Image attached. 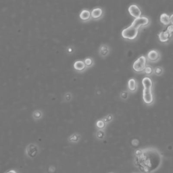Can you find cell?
Masks as SVG:
<instances>
[{
  "label": "cell",
  "mask_w": 173,
  "mask_h": 173,
  "mask_svg": "<svg viewBox=\"0 0 173 173\" xmlns=\"http://www.w3.org/2000/svg\"><path fill=\"white\" fill-rule=\"evenodd\" d=\"M31 117L33 121L39 122L44 117V112L42 109H35L31 113Z\"/></svg>",
  "instance_id": "cell-8"
},
{
  "label": "cell",
  "mask_w": 173,
  "mask_h": 173,
  "mask_svg": "<svg viewBox=\"0 0 173 173\" xmlns=\"http://www.w3.org/2000/svg\"><path fill=\"white\" fill-rule=\"evenodd\" d=\"M96 127L98 130H104L106 127V123L103 121L102 119H99L96 122Z\"/></svg>",
  "instance_id": "cell-21"
},
{
  "label": "cell",
  "mask_w": 173,
  "mask_h": 173,
  "mask_svg": "<svg viewBox=\"0 0 173 173\" xmlns=\"http://www.w3.org/2000/svg\"><path fill=\"white\" fill-rule=\"evenodd\" d=\"M152 71H153L152 68L150 67V66H147V67L145 68V72L148 75L151 74V73H152Z\"/></svg>",
  "instance_id": "cell-24"
},
{
  "label": "cell",
  "mask_w": 173,
  "mask_h": 173,
  "mask_svg": "<svg viewBox=\"0 0 173 173\" xmlns=\"http://www.w3.org/2000/svg\"><path fill=\"white\" fill-rule=\"evenodd\" d=\"M110 53V47L106 44H101L99 47L98 54L101 58H106Z\"/></svg>",
  "instance_id": "cell-11"
},
{
  "label": "cell",
  "mask_w": 173,
  "mask_h": 173,
  "mask_svg": "<svg viewBox=\"0 0 173 173\" xmlns=\"http://www.w3.org/2000/svg\"><path fill=\"white\" fill-rule=\"evenodd\" d=\"M103 120V121L106 123V125L107 123L110 122L113 120V116L112 114H108L106 117H104L103 118H101Z\"/></svg>",
  "instance_id": "cell-23"
},
{
  "label": "cell",
  "mask_w": 173,
  "mask_h": 173,
  "mask_svg": "<svg viewBox=\"0 0 173 173\" xmlns=\"http://www.w3.org/2000/svg\"><path fill=\"white\" fill-rule=\"evenodd\" d=\"M148 23H149V20L148 18L145 17V16H141V17H139L135 19L131 25L132 26V27L137 28V29H139V28L141 27L146 26Z\"/></svg>",
  "instance_id": "cell-7"
},
{
  "label": "cell",
  "mask_w": 173,
  "mask_h": 173,
  "mask_svg": "<svg viewBox=\"0 0 173 173\" xmlns=\"http://www.w3.org/2000/svg\"><path fill=\"white\" fill-rule=\"evenodd\" d=\"M73 98H74V96H73L72 92L67 91L64 94V96L62 97V102L64 104L70 103L72 101Z\"/></svg>",
  "instance_id": "cell-15"
},
{
  "label": "cell",
  "mask_w": 173,
  "mask_h": 173,
  "mask_svg": "<svg viewBox=\"0 0 173 173\" xmlns=\"http://www.w3.org/2000/svg\"><path fill=\"white\" fill-rule=\"evenodd\" d=\"M146 68V58L145 56H141L133 64V69L137 72H141Z\"/></svg>",
  "instance_id": "cell-3"
},
{
  "label": "cell",
  "mask_w": 173,
  "mask_h": 173,
  "mask_svg": "<svg viewBox=\"0 0 173 173\" xmlns=\"http://www.w3.org/2000/svg\"><path fill=\"white\" fill-rule=\"evenodd\" d=\"M160 21L162 24H164L165 25H169L170 22V16L168 15L167 14H162L160 16Z\"/></svg>",
  "instance_id": "cell-19"
},
{
  "label": "cell",
  "mask_w": 173,
  "mask_h": 173,
  "mask_svg": "<svg viewBox=\"0 0 173 173\" xmlns=\"http://www.w3.org/2000/svg\"><path fill=\"white\" fill-rule=\"evenodd\" d=\"M26 151L28 156H35L38 151V147L35 143H30L27 145Z\"/></svg>",
  "instance_id": "cell-12"
},
{
  "label": "cell",
  "mask_w": 173,
  "mask_h": 173,
  "mask_svg": "<svg viewBox=\"0 0 173 173\" xmlns=\"http://www.w3.org/2000/svg\"><path fill=\"white\" fill-rule=\"evenodd\" d=\"M155 72H156V73L157 75H161L162 73V69L161 68H160V67H158V68H156V69H155Z\"/></svg>",
  "instance_id": "cell-25"
},
{
  "label": "cell",
  "mask_w": 173,
  "mask_h": 173,
  "mask_svg": "<svg viewBox=\"0 0 173 173\" xmlns=\"http://www.w3.org/2000/svg\"><path fill=\"white\" fill-rule=\"evenodd\" d=\"M96 137L98 139H103L105 137V132L104 130H98L96 132Z\"/></svg>",
  "instance_id": "cell-22"
},
{
  "label": "cell",
  "mask_w": 173,
  "mask_h": 173,
  "mask_svg": "<svg viewBox=\"0 0 173 173\" xmlns=\"http://www.w3.org/2000/svg\"><path fill=\"white\" fill-rule=\"evenodd\" d=\"M79 19L80 22L83 23H87L91 21L92 19L91 10L87 8L83 9L79 14Z\"/></svg>",
  "instance_id": "cell-4"
},
{
  "label": "cell",
  "mask_w": 173,
  "mask_h": 173,
  "mask_svg": "<svg viewBox=\"0 0 173 173\" xmlns=\"http://www.w3.org/2000/svg\"><path fill=\"white\" fill-rule=\"evenodd\" d=\"M91 19L93 20H98L103 16L104 11L103 9L99 7L93 8L91 10Z\"/></svg>",
  "instance_id": "cell-9"
},
{
  "label": "cell",
  "mask_w": 173,
  "mask_h": 173,
  "mask_svg": "<svg viewBox=\"0 0 173 173\" xmlns=\"http://www.w3.org/2000/svg\"><path fill=\"white\" fill-rule=\"evenodd\" d=\"M128 86H129V89L130 91H135L137 89V83L135 80L133 79H131L129 80V83H128Z\"/></svg>",
  "instance_id": "cell-20"
},
{
  "label": "cell",
  "mask_w": 173,
  "mask_h": 173,
  "mask_svg": "<svg viewBox=\"0 0 173 173\" xmlns=\"http://www.w3.org/2000/svg\"><path fill=\"white\" fill-rule=\"evenodd\" d=\"M6 173H16V171H14V170H9V171H8V172Z\"/></svg>",
  "instance_id": "cell-29"
},
{
  "label": "cell",
  "mask_w": 173,
  "mask_h": 173,
  "mask_svg": "<svg viewBox=\"0 0 173 173\" xmlns=\"http://www.w3.org/2000/svg\"><path fill=\"white\" fill-rule=\"evenodd\" d=\"M167 30L170 33V34L172 35V33H173V25L169 26V27H168V28H167Z\"/></svg>",
  "instance_id": "cell-26"
},
{
  "label": "cell",
  "mask_w": 173,
  "mask_h": 173,
  "mask_svg": "<svg viewBox=\"0 0 173 173\" xmlns=\"http://www.w3.org/2000/svg\"><path fill=\"white\" fill-rule=\"evenodd\" d=\"M171 35H172L166 30V31H162L160 33V34L158 35V36H159V39L160 40V41L166 42L169 41V38L171 37Z\"/></svg>",
  "instance_id": "cell-14"
},
{
  "label": "cell",
  "mask_w": 173,
  "mask_h": 173,
  "mask_svg": "<svg viewBox=\"0 0 173 173\" xmlns=\"http://www.w3.org/2000/svg\"><path fill=\"white\" fill-rule=\"evenodd\" d=\"M76 50H77V49H76V47L74 45H69V46H66L65 47L64 51L66 55L70 56L74 55L76 52Z\"/></svg>",
  "instance_id": "cell-17"
},
{
  "label": "cell",
  "mask_w": 173,
  "mask_h": 173,
  "mask_svg": "<svg viewBox=\"0 0 173 173\" xmlns=\"http://www.w3.org/2000/svg\"><path fill=\"white\" fill-rule=\"evenodd\" d=\"M170 22L172 23V25H173V14H172V15L170 16Z\"/></svg>",
  "instance_id": "cell-28"
},
{
  "label": "cell",
  "mask_w": 173,
  "mask_h": 173,
  "mask_svg": "<svg viewBox=\"0 0 173 173\" xmlns=\"http://www.w3.org/2000/svg\"><path fill=\"white\" fill-rule=\"evenodd\" d=\"M81 139V135L79 132H74L68 137V141L70 143H77Z\"/></svg>",
  "instance_id": "cell-13"
},
{
  "label": "cell",
  "mask_w": 173,
  "mask_h": 173,
  "mask_svg": "<svg viewBox=\"0 0 173 173\" xmlns=\"http://www.w3.org/2000/svg\"><path fill=\"white\" fill-rule=\"evenodd\" d=\"M136 161L137 166L144 172L153 171L158 167L160 162V158L156 153H152L148 150H139L136 152Z\"/></svg>",
  "instance_id": "cell-1"
},
{
  "label": "cell",
  "mask_w": 173,
  "mask_h": 173,
  "mask_svg": "<svg viewBox=\"0 0 173 173\" xmlns=\"http://www.w3.org/2000/svg\"><path fill=\"white\" fill-rule=\"evenodd\" d=\"M137 34H138V29L132 27V25L125 28L122 31V36L125 39H134L137 36Z\"/></svg>",
  "instance_id": "cell-2"
},
{
  "label": "cell",
  "mask_w": 173,
  "mask_h": 173,
  "mask_svg": "<svg viewBox=\"0 0 173 173\" xmlns=\"http://www.w3.org/2000/svg\"><path fill=\"white\" fill-rule=\"evenodd\" d=\"M83 62L87 69L92 68L95 65L94 59L91 56H88V57H86V58H85Z\"/></svg>",
  "instance_id": "cell-16"
},
{
  "label": "cell",
  "mask_w": 173,
  "mask_h": 173,
  "mask_svg": "<svg viewBox=\"0 0 173 173\" xmlns=\"http://www.w3.org/2000/svg\"><path fill=\"white\" fill-rule=\"evenodd\" d=\"M148 58L150 59L151 61L157 60L159 58V54L158 51L155 50H151L149 52L148 54Z\"/></svg>",
  "instance_id": "cell-18"
},
{
  "label": "cell",
  "mask_w": 173,
  "mask_h": 173,
  "mask_svg": "<svg viewBox=\"0 0 173 173\" xmlns=\"http://www.w3.org/2000/svg\"><path fill=\"white\" fill-rule=\"evenodd\" d=\"M73 70H74L76 72L79 73V74H82L87 71V68L85 66L83 60H77L75 61L73 63Z\"/></svg>",
  "instance_id": "cell-5"
},
{
  "label": "cell",
  "mask_w": 173,
  "mask_h": 173,
  "mask_svg": "<svg viewBox=\"0 0 173 173\" xmlns=\"http://www.w3.org/2000/svg\"><path fill=\"white\" fill-rule=\"evenodd\" d=\"M121 98L122 99H126L127 98V94L126 92H122L121 93Z\"/></svg>",
  "instance_id": "cell-27"
},
{
  "label": "cell",
  "mask_w": 173,
  "mask_h": 173,
  "mask_svg": "<svg viewBox=\"0 0 173 173\" xmlns=\"http://www.w3.org/2000/svg\"><path fill=\"white\" fill-rule=\"evenodd\" d=\"M151 87H144L143 91V99L145 103L150 104L153 102V98L151 93Z\"/></svg>",
  "instance_id": "cell-6"
},
{
  "label": "cell",
  "mask_w": 173,
  "mask_h": 173,
  "mask_svg": "<svg viewBox=\"0 0 173 173\" xmlns=\"http://www.w3.org/2000/svg\"><path fill=\"white\" fill-rule=\"evenodd\" d=\"M129 12L130 14L135 18L141 17V11L140 8H139L137 5L133 4V5H131V6H130V7L129 8Z\"/></svg>",
  "instance_id": "cell-10"
}]
</instances>
